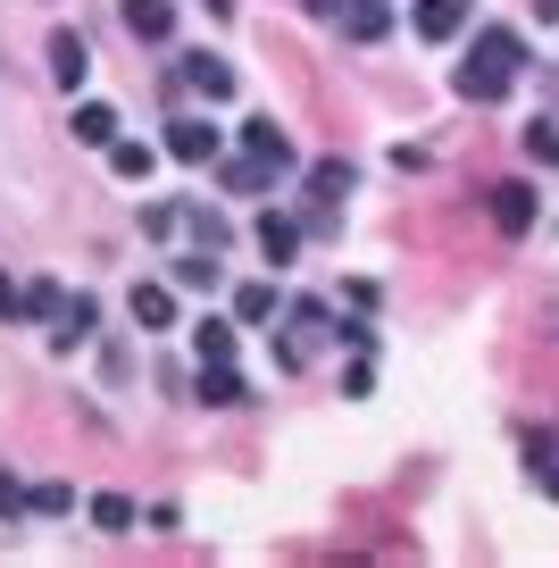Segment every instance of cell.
Segmentation results:
<instances>
[{"mask_svg": "<svg viewBox=\"0 0 559 568\" xmlns=\"http://www.w3.org/2000/svg\"><path fill=\"white\" fill-rule=\"evenodd\" d=\"M518 68H526V42L509 34V26H485V34H476V51L459 59L451 84L468 92V101H501V92L518 84Z\"/></svg>", "mask_w": 559, "mask_h": 568, "instance_id": "cell-1", "label": "cell"}, {"mask_svg": "<svg viewBox=\"0 0 559 568\" xmlns=\"http://www.w3.org/2000/svg\"><path fill=\"white\" fill-rule=\"evenodd\" d=\"M334 26H343V42H385L393 9H385V0H343V9H334Z\"/></svg>", "mask_w": 559, "mask_h": 568, "instance_id": "cell-2", "label": "cell"}, {"mask_svg": "<svg viewBox=\"0 0 559 568\" xmlns=\"http://www.w3.org/2000/svg\"><path fill=\"white\" fill-rule=\"evenodd\" d=\"M193 402H210V409H243V402H251V385L226 368V359H201V393H193Z\"/></svg>", "mask_w": 559, "mask_h": 568, "instance_id": "cell-3", "label": "cell"}, {"mask_svg": "<svg viewBox=\"0 0 559 568\" xmlns=\"http://www.w3.org/2000/svg\"><path fill=\"white\" fill-rule=\"evenodd\" d=\"M468 9H476V0H418V34L426 42H451L459 26H468Z\"/></svg>", "mask_w": 559, "mask_h": 568, "instance_id": "cell-4", "label": "cell"}, {"mask_svg": "<svg viewBox=\"0 0 559 568\" xmlns=\"http://www.w3.org/2000/svg\"><path fill=\"white\" fill-rule=\"evenodd\" d=\"M84 68H92V51H84V34H68V26H59V34H51V75H59V84H84Z\"/></svg>", "mask_w": 559, "mask_h": 568, "instance_id": "cell-5", "label": "cell"}, {"mask_svg": "<svg viewBox=\"0 0 559 568\" xmlns=\"http://www.w3.org/2000/svg\"><path fill=\"white\" fill-rule=\"evenodd\" d=\"M184 84L210 92V101H226V92H234V68H226L217 51H193V59H184Z\"/></svg>", "mask_w": 559, "mask_h": 568, "instance_id": "cell-6", "label": "cell"}, {"mask_svg": "<svg viewBox=\"0 0 559 568\" xmlns=\"http://www.w3.org/2000/svg\"><path fill=\"white\" fill-rule=\"evenodd\" d=\"M167 151H175V160H217V125H201V118H184V125H167Z\"/></svg>", "mask_w": 559, "mask_h": 568, "instance_id": "cell-7", "label": "cell"}, {"mask_svg": "<svg viewBox=\"0 0 559 568\" xmlns=\"http://www.w3.org/2000/svg\"><path fill=\"white\" fill-rule=\"evenodd\" d=\"M167 26H175L167 0H125V34L134 42H167Z\"/></svg>", "mask_w": 559, "mask_h": 568, "instance_id": "cell-8", "label": "cell"}, {"mask_svg": "<svg viewBox=\"0 0 559 568\" xmlns=\"http://www.w3.org/2000/svg\"><path fill=\"white\" fill-rule=\"evenodd\" d=\"M492 217H501V234H526L535 226V193L526 184H492Z\"/></svg>", "mask_w": 559, "mask_h": 568, "instance_id": "cell-9", "label": "cell"}, {"mask_svg": "<svg viewBox=\"0 0 559 568\" xmlns=\"http://www.w3.org/2000/svg\"><path fill=\"white\" fill-rule=\"evenodd\" d=\"M134 326H142V335L175 326V293H167V284H134Z\"/></svg>", "mask_w": 559, "mask_h": 568, "instance_id": "cell-10", "label": "cell"}, {"mask_svg": "<svg viewBox=\"0 0 559 568\" xmlns=\"http://www.w3.org/2000/svg\"><path fill=\"white\" fill-rule=\"evenodd\" d=\"M309 193H317V217H334V210H343V193H350V168L343 160H317L309 168Z\"/></svg>", "mask_w": 559, "mask_h": 568, "instance_id": "cell-11", "label": "cell"}, {"mask_svg": "<svg viewBox=\"0 0 559 568\" xmlns=\"http://www.w3.org/2000/svg\"><path fill=\"white\" fill-rule=\"evenodd\" d=\"M251 234H260V251H267L276 267H293V251H301V226H293V217H276V210H267Z\"/></svg>", "mask_w": 559, "mask_h": 568, "instance_id": "cell-12", "label": "cell"}, {"mask_svg": "<svg viewBox=\"0 0 559 568\" xmlns=\"http://www.w3.org/2000/svg\"><path fill=\"white\" fill-rule=\"evenodd\" d=\"M243 142L260 151L267 168H293V142H284V125H276V118H251V125H243Z\"/></svg>", "mask_w": 559, "mask_h": 568, "instance_id": "cell-13", "label": "cell"}, {"mask_svg": "<svg viewBox=\"0 0 559 568\" xmlns=\"http://www.w3.org/2000/svg\"><path fill=\"white\" fill-rule=\"evenodd\" d=\"M75 142L109 151V142H118V109H109V101H84V109H75Z\"/></svg>", "mask_w": 559, "mask_h": 568, "instance_id": "cell-14", "label": "cell"}, {"mask_svg": "<svg viewBox=\"0 0 559 568\" xmlns=\"http://www.w3.org/2000/svg\"><path fill=\"white\" fill-rule=\"evenodd\" d=\"M92 326H101V310H92L84 293H75V302L59 310V335H51V343H59V352H75V343H92Z\"/></svg>", "mask_w": 559, "mask_h": 568, "instance_id": "cell-15", "label": "cell"}, {"mask_svg": "<svg viewBox=\"0 0 559 568\" xmlns=\"http://www.w3.org/2000/svg\"><path fill=\"white\" fill-rule=\"evenodd\" d=\"M175 284H184V293H217V251H193V260H175Z\"/></svg>", "mask_w": 559, "mask_h": 568, "instance_id": "cell-16", "label": "cell"}, {"mask_svg": "<svg viewBox=\"0 0 559 568\" xmlns=\"http://www.w3.org/2000/svg\"><path fill=\"white\" fill-rule=\"evenodd\" d=\"M92 527H101V535H125V527H134V501H125V494H92Z\"/></svg>", "mask_w": 559, "mask_h": 568, "instance_id": "cell-17", "label": "cell"}, {"mask_svg": "<svg viewBox=\"0 0 559 568\" xmlns=\"http://www.w3.org/2000/svg\"><path fill=\"white\" fill-rule=\"evenodd\" d=\"M234 318H243V326L276 318V284H243V293H234Z\"/></svg>", "mask_w": 559, "mask_h": 568, "instance_id": "cell-18", "label": "cell"}, {"mask_svg": "<svg viewBox=\"0 0 559 568\" xmlns=\"http://www.w3.org/2000/svg\"><path fill=\"white\" fill-rule=\"evenodd\" d=\"M109 168H118V176H151V142H109Z\"/></svg>", "mask_w": 559, "mask_h": 568, "instance_id": "cell-19", "label": "cell"}, {"mask_svg": "<svg viewBox=\"0 0 559 568\" xmlns=\"http://www.w3.org/2000/svg\"><path fill=\"white\" fill-rule=\"evenodd\" d=\"M526 160L559 168V125H551V118H535V125H526Z\"/></svg>", "mask_w": 559, "mask_h": 568, "instance_id": "cell-20", "label": "cell"}, {"mask_svg": "<svg viewBox=\"0 0 559 568\" xmlns=\"http://www.w3.org/2000/svg\"><path fill=\"white\" fill-rule=\"evenodd\" d=\"M226 193H267V160H260V151L226 168Z\"/></svg>", "mask_w": 559, "mask_h": 568, "instance_id": "cell-21", "label": "cell"}, {"mask_svg": "<svg viewBox=\"0 0 559 568\" xmlns=\"http://www.w3.org/2000/svg\"><path fill=\"white\" fill-rule=\"evenodd\" d=\"M193 343H201V359H234V326H217V318H201Z\"/></svg>", "mask_w": 559, "mask_h": 568, "instance_id": "cell-22", "label": "cell"}, {"mask_svg": "<svg viewBox=\"0 0 559 568\" xmlns=\"http://www.w3.org/2000/svg\"><path fill=\"white\" fill-rule=\"evenodd\" d=\"M59 310H68V302H59V284H26V318H59Z\"/></svg>", "mask_w": 559, "mask_h": 568, "instance_id": "cell-23", "label": "cell"}, {"mask_svg": "<svg viewBox=\"0 0 559 568\" xmlns=\"http://www.w3.org/2000/svg\"><path fill=\"white\" fill-rule=\"evenodd\" d=\"M26 510H34V494H26V485L18 477H0V518H9V527H18V518Z\"/></svg>", "mask_w": 559, "mask_h": 568, "instance_id": "cell-24", "label": "cell"}, {"mask_svg": "<svg viewBox=\"0 0 559 568\" xmlns=\"http://www.w3.org/2000/svg\"><path fill=\"white\" fill-rule=\"evenodd\" d=\"M34 510H42V518H59V510H75V494H68V485H42Z\"/></svg>", "mask_w": 559, "mask_h": 568, "instance_id": "cell-25", "label": "cell"}, {"mask_svg": "<svg viewBox=\"0 0 559 568\" xmlns=\"http://www.w3.org/2000/svg\"><path fill=\"white\" fill-rule=\"evenodd\" d=\"M0 318H26V293H18L9 276H0Z\"/></svg>", "mask_w": 559, "mask_h": 568, "instance_id": "cell-26", "label": "cell"}, {"mask_svg": "<svg viewBox=\"0 0 559 568\" xmlns=\"http://www.w3.org/2000/svg\"><path fill=\"white\" fill-rule=\"evenodd\" d=\"M301 9H309V18H334V9H343V0H301Z\"/></svg>", "mask_w": 559, "mask_h": 568, "instance_id": "cell-27", "label": "cell"}, {"mask_svg": "<svg viewBox=\"0 0 559 568\" xmlns=\"http://www.w3.org/2000/svg\"><path fill=\"white\" fill-rule=\"evenodd\" d=\"M535 9H542V18H551V26H559V0H535Z\"/></svg>", "mask_w": 559, "mask_h": 568, "instance_id": "cell-28", "label": "cell"}]
</instances>
